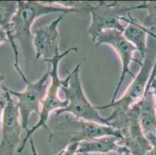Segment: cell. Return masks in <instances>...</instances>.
Masks as SVG:
<instances>
[{
	"instance_id": "7402d4cb",
	"label": "cell",
	"mask_w": 156,
	"mask_h": 155,
	"mask_svg": "<svg viewBox=\"0 0 156 155\" xmlns=\"http://www.w3.org/2000/svg\"><path fill=\"white\" fill-rule=\"evenodd\" d=\"M4 43H9V40L7 37V34L4 30L0 28V45Z\"/></svg>"
},
{
	"instance_id": "30bf717a",
	"label": "cell",
	"mask_w": 156,
	"mask_h": 155,
	"mask_svg": "<svg viewBox=\"0 0 156 155\" xmlns=\"http://www.w3.org/2000/svg\"><path fill=\"white\" fill-rule=\"evenodd\" d=\"M64 17L65 14H60L50 23L34 30L33 44L37 59L43 58V61L49 60L60 54L58 25Z\"/></svg>"
},
{
	"instance_id": "7a4b0ae2",
	"label": "cell",
	"mask_w": 156,
	"mask_h": 155,
	"mask_svg": "<svg viewBox=\"0 0 156 155\" xmlns=\"http://www.w3.org/2000/svg\"><path fill=\"white\" fill-rule=\"evenodd\" d=\"M72 51L77 52L78 48L76 47H72L64 51L63 53L57 55L51 59L43 61L45 63H48V65L50 66L51 84L48 87L44 99L42 102L41 109V113L39 114V119H38L37 123L32 128H29L26 131V135L24 136L23 140H22L20 146L17 149L18 153H22L23 150L26 146L27 140L33 137V135L37 130L41 128H45L47 130L49 131L48 121L50 117L51 113L55 111L56 112L59 109H64L69 105V102L67 99L63 100L59 98L58 92L62 87L68 85L71 79V77H72V72H69L67 77L65 79H61L58 75V66L62 59H63L66 55L71 53Z\"/></svg>"
},
{
	"instance_id": "9a60e30c",
	"label": "cell",
	"mask_w": 156,
	"mask_h": 155,
	"mask_svg": "<svg viewBox=\"0 0 156 155\" xmlns=\"http://www.w3.org/2000/svg\"><path fill=\"white\" fill-rule=\"evenodd\" d=\"M120 140V139L116 136H107L89 141H83L79 143L78 154H91L92 153L105 154L113 151L123 154L128 149L120 145L119 143Z\"/></svg>"
},
{
	"instance_id": "9c48e42d",
	"label": "cell",
	"mask_w": 156,
	"mask_h": 155,
	"mask_svg": "<svg viewBox=\"0 0 156 155\" xmlns=\"http://www.w3.org/2000/svg\"><path fill=\"white\" fill-rule=\"evenodd\" d=\"M6 104L2 122V138L0 143V155H14L16 149L20 147V135L23 130L20 113L16 101L2 85Z\"/></svg>"
},
{
	"instance_id": "6da1fadb",
	"label": "cell",
	"mask_w": 156,
	"mask_h": 155,
	"mask_svg": "<svg viewBox=\"0 0 156 155\" xmlns=\"http://www.w3.org/2000/svg\"><path fill=\"white\" fill-rule=\"evenodd\" d=\"M17 12L12 20V33L14 40L18 41L23 51L25 63L27 65L34 51L33 44V33L31 26L40 17L54 12L68 14L79 12V8H67L60 6L54 2H37V1H17Z\"/></svg>"
},
{
	"instance_id": "ffe728a7",
	"label": "cell",
	"mask_w": 156,
	"mask_h": 155,
	"mask_svg": "<svg viewBox=\"0 0 156 155\" xmlns=\"http://www.w3.org/2000/svg\"><path fill=\"white\" fill-rule=\"evenodd\" d=\"M29 141H30V149H31V152H32V155H39L38 154L37 150L36 147H35L34 141L33 137H31V138L30 139ZM62 150H61L60 151L58 152L55 155H62Z\"/></svg>"
},
{
	"instance_id": "8992f818",
	"label": "cell",
	"mask_w": 156,
	"mask_h": 155,
	"mask_svg": "<svg viewBox=\"0 0 156 155\" xmlns=\"http://www.w3.org/2000/svg\"><path fill=\"white\" fill-rule=\"evenodd\" d=\"M50 79V66L38 80L35 82H28L23 91L12 90L5 86L6 90L12 96L16 99V103L19 109L21 125L25 132L29 129V119L33 113L40 114L41 104L44 99L45 94L48 87V79Z\"/></svg>"
},
{
	"instance_id": "8fae6325",
	"label": "cell",
	"mask_w": 156,
	"mask_h": 155,
	"mask_svg": "<svg viewBox=\"0 0 156 155\" xmlns=\"http://www.w3.org/2000/svg\"><path fill=\"white\" fill-rule=\"evenodd\" d=\"M65 118H66V121L76 123L79 127L77 133L69 138V143H74V142L81 143L83 141H89L107 136H116L120 140L124 138L121 131L112 126L100 124L95 122L86 121L84 119L72 118L69 117V116Z\"/></svg>"
},
{
	"instance_id": "d6986e66",
	"label": "cell",
	"mask_w": 156,
	"mask_h": 155,
	"mask_svg": "<svg viewBox=\"0 0 156 155\" xmlns=\"http://www.w3.org/2000/svg\"><path fill=\"white\" fill-rule=\"evenodd\" d=\"M151 144V148L146 155H156V133L146 136Z\"/></svg>"
},
{
	"instance_id": "603a6c76",
	"label": "cell",
	"mask_w": 156,
	"mask_h": 155,
	"mask_svg": "<svg viewBox=\"0 0 156 155\" xmlns=\"http://www.w3.org/2000/svg\"><path fill=\"white\" fill-rule=\"evenodd\" d=\"M5 79V77L3 75H0V91L2 90V85H3V81Z\"/></svg>"
},
{
	"instance_id": "7c38bea8",
	"label": "cell",
	"mask_w": 156,
	"mask_h": 155,
	"mask_svg": "<svg viewBox=\"0 0 156 155\" xmlns=\"http://www.w3.org/2000/svg\"><path fill=\"white\" fill-rule=\"evenodd\" d=\"M18 2L12 1H0V28L5 31L9 43L12 46L14 53V63L13 66L16 72L19 73L22 79L25 83L29 82L27 79L26 75H24L20 66L19 62V51L17 45L14 40L12 33V20L14 16L17 12Z\"/></svg>"
},
{
	"instance_id": "cb8c5ba5",
	"label": "cell",
	"mask_w": 156,
	"mask_h": 155,
	"mask_svg": "<svg viewBox=\"0 0 156 155\" xmlns=\"http://www.w3.org/2000/svg\"><path fill=\"white\" fill-rule=\"evenodd\" d=\"M78 155H92V154H88V153H85V154H78ZM101 155H105V154H101ZM123 155H131V153H130V151L127 150V151L124 152V153H123Z\"/></svg>"
},
{
	"instance_id": "44dd1931",
	"label": "cell",
	"mask_w": 156,
	"mask_h": 155,
	"mask_svg": "<svg viewBox=\"0 0 156 155\" xmlns=\"http://www.w3.org/2000/svg\"><path fill=\"white\" fill-rule=\"evenodd\" d=\"M5 104H6V100H5V96H4L3 99H0V125H2V116H3V112L4 109H5Z\"/></svg>"
},
{
	"instance_id": "277c9868",
	"label": "cell",
	"mask_w": 156,
	"mask_h": 155,
	"mask_svg": "<svg viewBox=\"0 0 156 155\" xmlns=\"http://www.w3.org/2000/svg\"><path fill=\"white\" fill-rule=\"evenodd\" d=\"M136 3L121 2L100 1L96 3H87L86 9L91 15V23L88 33L95 43L102 32L108 30H116L123 33L125 26L122 24V18L126 17L130 11L134 10Z\"/></svg>"
},
{
	"instance_id": "3957f363",
	"label": "cell",
	"mask_w": 156,
	"mask_h": 155,
	"mask_svg": "<svg viewBox=\"0 0 156 155\" xmlns=\"http://www.w3.org/2000/svg\"><path fill=\"white\" fill-rule=\"evenodd\" d=\"M82 64H78L73 68L69 84L67 86L62 88V90L65 93V99H67L69 102V105L64 109L56 111L55 116H58L64 113H69L76 119L111 126L108 119L103 117L86 97L79 74V69Z\"/></svg>"
},
{
	"instance_id": "5bb4252c",
	"label": "cell",
	"mask_w": 156,
	"mask_h": 155,
	"mask_svg": "<svg viewBox=\"0 0 156 155\" xmlns=\"http://www.w3.org/2000/svg\"><path fill=\"white\" fill-rule=\"evenodd\" d=\"M139 122L144 134L156 133V107L152 92L150 90V80L142 99L137 103Z\"/></svg>"
},
{
	"instance_id": "ba28073f",
	"label": "cell",
	"mask_w": 156,
	"mask_h": 155,
	"mask_svg": "<svg viewBox=\"0 0 156 155\" xmlns=\"http://www.w3.org/2000/svg\"><path fill=\"white\" fill-rule=\"evenodd\" d=\"M94 44L96 48L103 44L110 45L115 50L117 55L120 58L121 74L119 78L117 87L113 92V96L110 100V103H112L117 99V94L119 93V91L123 85L126 75L128 74L133 79L135 77V75L130 71V63L133 62H136L138 65L141 64V62H139L138 60L134 58V52L137 50L128 41L126 40L123 35V33L116 30H108L102 32L97 37Z\"/></svg>"
},
{
	"instance_id": "e0dca14e",
	"label": "cell",
	"mask_w": 156,
	"mask_h": 155,
	"mask_svg": "<svg viewBox=\"0 0 156 155\" xmlns=\"http://www.w3.org/2000/svg\"><path fill=\"white\" fill-rule=\"evenodd\" d=\"M156 39V37H155ZM150 90L152 92L153 97H154V104L156 107V58L154 59V66L151 70V76H150Z\"/></svg>"
},
{
	"instance_id": "2e32d148",
	"label": "cell",
	"mask_w": 156,
	"mask_h": 155,
	"mask_svg": "<svg viewBox=\"0 0 156 155\" xmlns=\"http://www.w3.org/2000/svg\"><path fill=\"white\" fill-rule=\"evenodd\" d=\"M134 9H145L147 15L142 24L147 28L156 33V1H144L139 4H135Z\"/></svg>"
},
{
	"instance_id": "5b68a950",
	"label": "cell",
	"mask_w": 156,
	"mask_h": 155,
	"mask_svg": "<svg viewBox=\"0 0 156 155\" xmlns=\"http://www.w3.org/2000/svg\"><path fill=\"white\" fill-rule=\"evenodd\" d=\"M113 127L120 130L123 140L119 143L127 147L131 155H146L151 144L139 122L138 106L135 105L125 113H112L107 117Z\"/></svg>"
},
{
	"instance_id": "52a82bcc",
	"label": "cell",
	"mask_w": 156,
	"mask_h": 155,
	"mask_svg": "<svg viewBox=\"0 0 156 155\" xmlns=\"http://www.w3.org/2000/svg\"><path fill=\"white\" fill-rule=\"evenodd\" d=\"M154 63L152 59L147 56V52L140 64V70L135 75L124 94L119 99H116L112 103L104 106H95L96 109H104L113 108V113H127L134 106L137 105L142 99L152 70Z\"/></svg>"
},
{
	"instance_id": "ac0fdd59",
	"label": "cell",
	"mask_w": 156,
	"mask_h": 155,
	"mask_svg": "<svg viewBox=\"0 0 156 155\" xmlns=\"http://www.w3.org/2000/svg\"><path fill=\"white\" fill-rule=\"evenodd\" d=\"M79 147V143L74 142L69 143L66 147L62 149V155H76L78 154V149Z\"/></svg>"
},
{
	"instance_id": "4fadbf2b",
	"label": "cell",
	"mask_w": 156,
	"mask_h": 155,
	"mask_svg": "<svg viewBox=\"0 0 156 155\" xmlns=\"http://www.w3.org/2000/svg\"><path fill=\"white\" fill-rule=\"evenodd\" d=\"M121 20L126 23L123 35L127 41L137 48L144 58L147 52V37L148 35L151 36L152 31L144 26L142 23L133 16L130 12L126 17H123Z\"/></svg>"
}]
</instances>
